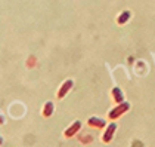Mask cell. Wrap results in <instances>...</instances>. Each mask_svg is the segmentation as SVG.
<instances>
[{"label": "cell", "mask_w": 155, "mask_h": 147, "mask_svg": "<svg viewBox=\"0 0 155 147\" xmlns=\"http://www.w3.org/2000/svg\"><path fill=\"white\" fill-rule=\"evenodd\" d=\"M129 109H130V104H129L127 101H123V103H120V104H115V107L109 111L108 117H109L111 121H115V119L121 117L126 111H129Z\"/></svg>", "instance_id": "1"}, {"label": "cell", "mask_w": 155, "mask_h": 147, "mask_svg": "<svg viewBox=\"0 0 155 147\" xmlns=\"http://www.w3.org/2000/svg\"><path fill=\"white\" fill-rule=\"evenodd\" d=\"M111 95H112V100H114V103H115V104H120V103H123V101H124V94H123V91L120 89L118 86L112 88Z\"/></svg>", "instance_id": "6"}, {"label": "cell", "mask_w": 155, "mask_h": 147, "mask_svg": "<svg viewBox=\"0 0 155 147\" xmlns=\"http://www.w3.org/2000/svg\"><path fill=\"white\" fill-rule=\"evenodd\" d=\"M52 113H53V103H52V101H48V103L45 104L43 110H41V114H43L45 117H50Z\"/></svg>", "instance_id": "7"}, {"label": "cell", "mask_w": 155, "mask_h": 147, "mask_svg": "<svg viewBox=\"0 0 155 147\" xmlns=\"http://www.w3.org/2000/svg\"><path fill=\"white\" fill-rule=\"evenodd\" d=\"M72 85H74V82H72L71 79H68V80H65L64 83H62V86L59 88V92H58V98H64L70 91H71V88H72Z\"/></svg>", "instance_id": "5"}, {"label": "cell", "mask_w": 155, "mask_h": 147, "mask_svg": "<svg viewBox=\"0 0 155 147\" xmlns=\"http://www.w3.org/2000/svg\"><path fill=\"white\" fill-rule=\"evenodd\" d=\"M130 11H123V12L118 15V18H117V23H118L120 25H123V24H126L129 19H130Z\"/></svg>", "instance_id": "8"}, {"label": "cell", "mask_w": 155, "mask_h": 147, "mask_svg": "<svg viewBox=\"0 0 155 147\" xmlns=\"http://www.w3.org/2000/svg\"><path fill=\"white\" fill-rule=\"evenodd\" d=\"M87 125H89L90 128L102 129V128H105V126H107V121H105V119H102V117H97V116H92V117H89Z\"/></svg>", "instance_id": "3"}, {"label": "cell", "mask_w": 155, "mask_h": 147, "mask_svg": "<svg viewBox=\"0 0 155 147\" xmlns=\"http://www.w3.org/2000/svg\"><path fill=\"white\" fill-rule=\"evenodd\" d=\"M80 129H81V122H80V121H75V122L72 123L71 126H70V128H68V129L64 132V137H67V138H71V137H74V135L80 131Z\"/></svg>", "instance_id": "4"}, {"label": "cell", "mask_w": 155, "mask_h": 147, "mask_svg": "<svg viewBox=\"0 0 155 147\" xmlns=\"http://www.w3.org/2000/svg\"><path fill=\"white\" fill-rule=\"evenodd\" d=\"M115 131H117V123L115 122H111L109 125H107V128H105V131H104V135H102V141H104V143H111V140H112V137L115 134Z\"/></svg>", "instance_id": "2"}]
</instances>
